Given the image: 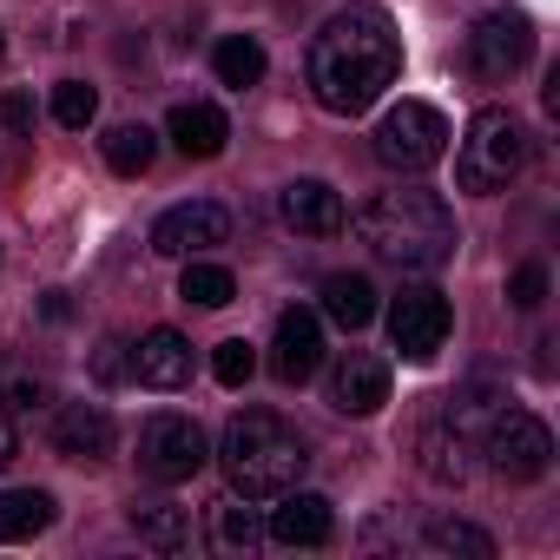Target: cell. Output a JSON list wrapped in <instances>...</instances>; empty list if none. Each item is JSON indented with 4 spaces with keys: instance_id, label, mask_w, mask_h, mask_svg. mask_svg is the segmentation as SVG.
<instances>
[{
    "instance_id": "cell-1",
    "label": "cell",
    "mask_w": 560,
    "mask_h": 560,
    "mask_svg": "<svg viewBox=\"0 0 560 560\" xmlns=\"http://www.w3.org/2000/svg\"><path fill=\"white\" fill-rule=\"evenodd\" d=\"M402 73V34L383 8H370V0H350V8H337L317 40H311V60H304V80L317 93L324 113L337 119H357L370 113Z\"/></svg>"
},
{
    "instance_id": "cell-2",
    "label": "cell",
    "mask_w": 560,
    "mask_h": 560,
    "mask_svg": "<svg viewBox=\"0 0 560 560\" xmlns=\"http://www.w3.org/2000/svg\"><path fill=\"white\" fill-rule=\"evenodd\" d=\"M357 237L370 244L376 264L402 270V277H429L455 257L462 231H455V211L442 191L429 185H396V191H376L363 211H357Z\"/></svg>"
},
{
    "instance_id": "cell-3",
    "label": "cell",
    "mask_w": 560,
    "mask_h": 560,
    "mask_svg": "<svg viewBox=\"0 0 560 560\" xmlns=\"http://www.w3.org/2000/svg\"><path fill=\"white\" fill-rule=\"evenodd\" d=\"M218 468L231 481V494H250V501H277L284 488L304 481L311 468V442L270 409H244L224 422L218 435Z\"/></svg>"
},
{
    "instance_id": "cell-4",
    "label": "cell",
    "mask_w": 560,
    "mask_h": 560,
    "mask_svg": "<svg viewBox=\"0 0 560 560\" xmlns=\"http://www.w3.org/2000/svg\"><path fill=\"white\" fill-rule=\"evenodd\" d=\"M527 165V126L508 113V106H481L462 132V152H455V185L468 198H494L521 178Z\"/></svg>"
},
{
    "instance_id": "cell-5",
    "label": "cell",
    "mask_w": 560,
    "mask_h": 560,
    "mask_svg": "<svg viewBox=\"0 0 560 560\" xmlns=\"http://www.w3.org/2000/svg\"><path fill=\"white\" fill-rule=\"evenodd\" d=\"M376 165L402 172V178H422L429 165H442L448 152V119L429 106V100H396L383 119H376Z\"/></svg>"
},
{
    "instance_id": "cell-6",
    "label": "cell",
    "mask_w": 560,
    "mask_h": 560,
    "mask_svg": "<svg viewBox=\"0 0 560 560\" xmlns=\"http://www.w3.org/2000/svg\"><path fill=\"white\" fill-rule=\"evenodd\" d=\"M481 455H488V468L508 475V481H540V475L553 468V435H547V422L527 416V409H494V416L481 422Z\"/></svg>"
},
{
    "instance_id": "cell-7",
    "label": "cell",
    "mask_w": 560,
    "mask_h": 560,
    "mask_svg": "<svg viewBox=\"0 0 560 560\" xmlns=\"http://www.w3.org/2000/svg\"><path fill=\"white\" fill-rule=\"evenodd\" d=\"M448 330H455V311L429 277H416V284H402L389 298V343L402 350V363H435Z\"/></svg>"
},
{
    "instance_id": "cell-8",
    "label": "cell",
    "mask_w": 560,
    "mask_h": 560,
    "mask_svg": "<svg viewBox=\"0 0 560 560\" xmlns=\"http://www.w3.org/2000/svg\"><path fill=\"white\" fill-rule=\"evenodd\" d=\"M205 462H211V442H205V429H198L191 416H152V422L139 429V468H145L152 481L178 488V481H191Z\"/></svg>"
},
{
    "instance_id": "cell-9",
    "label": "cell",
    "mask_w": 560,
    "mask_h": 560,
    "mask_svg": "<svg viewBox=\"0 0 560 560\" xmlns=\"http://www.w3.org/2000/svg\"><path fill=\"white\" fill-rule=\"evenodd\" d=\"M527 54H534V27H527V14H514V8L481 14L475 34H468V67H475V80H514V73L527 67Z\"/></svg>"
},
{
    "instance_id": "cell-10",
    "label": "cell",
    "mask_w": 560,
    "mask_h": 560,
    "mask_svg": "<svg viewBox=\"0 0 560 560\" xmlns=\"http://www.w3.org/2000/svg\"><path fill=\"white\" fill-rule=\"evenodd\" d=\"M218 244H231V211L211 205V198L172 205V211H159V224H152V250H159V257H205V250H218Z\"/></svg>"
},
{
    "instance_id": "cell-11",
    "label": "cell",
    "mask_w": 560,
    "mask_h": 560,
    "mask_svg": "<svg viewBox=\"0 0 560 560\" xmlns=\"http://www.w3.org/2000/svg\"><path fill=\"white\" fill-rule=\"evenodd\" d=\"M324 363V317L317 311H284L270 337V376L277 383H311Z\"/></svg>"
},
{
    "instance_id": "cell-12",
    "label": "cell",
    "mask_w": 560,
    "mask_h": 560,
    "mask_svg": "<svg viewBox=\"0 0 560 560\" xmlns=\"http://www.w3.org/2000/svg\"><path fill=\"white\" fill-rule=\"evenodd\" d=\"M389 402V363L376 350H343L330 370V409L343 416H376Z\"/></svg>"
},
{
    "instance_id": "cell-13",
    "label": "cell",
    "mask_w": 560,
    "mask_h": 560,
    "mask_svg": "<svg viewBox=\"0 0 560 560\" xmlns=\"http://www.w3.org/2000/svg\"><path fill=\"white\" fill-rule=\"evenodd\" d=\"M264 534L284 540V547H324L337 534V508L324 494H311V488H284L277 508H270V521H264Z\"/></svg>"
},
{
    "instance_id": "cell-14",
    "label": "cell",
    "mask_w": 560,
    "mask_h": 560,
    "mask_svg": "<svg viewBox=\"0 0 560 560\" xmlns=\"http://www.w3.org/2000/svg\"><path fill=\"white\" fill-rule=\"evenodd\" d=\"M191 370H198L191 337H178V330H165V324L132 343V383H139V389H185Z\"/></svg>"
},
{
    "instance_id": "cell-15",
    "label": "cell",
    "mask_w": 560,
    "mask_h": 560,
    "mask_svg": "<svg viewBox=\"0 0 560 560\" xmlns=\"http://www.w3.org/2000/svg\"><path fill=\"white\" fill-rule=\"evenodd\" d=\"M113 442H119V429H113V416H106L100 402H60V416H54V448H60L67 462H106Z\"/></svg>"
},
{
    "instance_id": "cell-16",
    "label": "cell",
    "mask_w": 560,
    "mask_h": 560,
    "mask_svg": "<svg viewBox=\"0 0 560 560\" xmlns=\"http://www.w3.org/2000/svg\"><path fill=\"white\" fill-rule=\"evenodd\" d=\"M277 211H284V224L304 231V237H337L343 231V198L324 178H291L277 191Z\"/></svg>"
},
{
    "instance_id": "cell-17",
    "label": "cell",
    "mask_w": 560,
    "mask_h": 560,
    "mask_svg": "<svg viewBox=\"0 0 560 560\" xmlns=\"http://www.w3.org/2000/svg\"><path fill=\"white\" fill-rule=\"evenodd\" d=\"M416 462H422V475H429V481L462 488V481L475 475V435H462V429L442 416V422H429V429L416 435Z\"/></svg>"
},
{
    "instance_id": "cell-18",
    "label": "cell",
    "mask_w": 560,
    "mask_h": 560,
    "mask_svg": "<svg viewBox=\"0 0 560 560\" xmlns=\"http://www.w3.org/2000/svg\"><path fill=\"white\" fill-rule=\"evenodd\" d=\"M165 139H172L185 159H218L224 139H231V119H224L211 100H178L172 119H165Z\"/></svg>"
},
{
    "instance_id": "cell-19",
    "label": "cell",
    "mask_w": 560,
    "mask_h": 560,
    "mask_svg": "<svg viewBox=\"0 0 560 560\" xmlns=\"http://www.w3.org/2000/svg\"><path fill=\"white\" fill-rule=\"evenodd\" d=\"M211 540L224 547V553H257L270 534H264V508L250 501V494H224V501H211Z\"/></svg>"
},
{
    "instance_id": "cell-20",
    "label": "cell",
    "mask_w": 560,
    "mask_h": 560,
    "mask_svg": "<svg viewBox=\"0 0 560 560\" xmlns=\"http://www.w3.org/2000/svg\"><path fill=\"white\" fill-rule=\"evenodd\" d=\"M132 534L152 553H185L191 547V508H178V501H139L132 508Z\"/></svg>"
},
{
    "instance_id": "cell-21",
    "label": "cell",
    "mask_w": 560,
    "mask_h": 560,
    "mask_svg": "<svg viewBox=\"0 0 560 560\" xmlns=\"http://www.w3.org/2000/svg\"><path fill=\"white\" fill-rule=\"evenodd\" d=\"M324 317L337 324V330H363L370 317H376V284L363 270H337V277H324Z\"/></svg>"
},
{
    "instance_id": "cell-22",
    "label": "cell",
    "mask_w": 560,
    "mask_h": 560,
    "mask_svg": "<svg viewBox=\"0 0 560 560\" xmlns=\"http://www.w3.org/2000/svg\"><path fill=\"white\" fill-rule=\"evenodd\" d=\"M422 553H442V560H494V534H481L475 521L435 514V521L422 527Z\"/></svg>"
},
{
    "instance_id": "cell-23",
    "label": "cell",
    "mask_w": 560,
    "mask_h": 560,
    "mask_svg": "<svg viewBox=\"0 0 560 560\" xmlns=\"http://www.w3.org/2000/svg\"><path fill=\"white\" fill-rule=\"evenodd\" d=\"M54 527V494L47 488H8L0 494V540H34Z\"/></svg>"
},
{
    "instance_id": "cell-24",
    "label": "cell",
    "mask_w": 560,
    "mask_h": 560,
    "mask_svg": "<svg viewBox=\"0 0 560 560\" xmlns=\"http://www.w3.org/2000/svg\"><path fill=\"white\" fill-rule=\"evenodd\" d=\"M211 73H218V86L244 93V86L264 80V47H257L250 34H224V40L211 47Z\"/></svg>"
},
{
    "instance_id": "cell-25",
    "label": "cell",
    "mask_w": 560,
    "mask_h": 560,
    "mask_svg": "<svg viewBox=\"0 0 560 560\" xmlns=\"http://www.w3.org/2000/svg\"><path fill=\"white\" fill-rule=\"evenodd\" d=\"M100 152H106V165H113L119 178H145L152 159H159V132H152V126H113V132L100 139Z\"/></svg>"
},
{
    "instance_id": "cell-26",
    "label": "cell",
    "mask_w": 560,
    "mask_h": 560,
    "mask_svg": "<svg viewBox=\"0 0 560 560\" xmlns=\"http://www.w3.org/2000/svg\"><path fill=\"white\" fill-rule=\"evenodd\" d=\"M178 298L198 304V311H224L237 298V277L224 264H205V257H185V277H178Z\"/></svg>"
},
{
    "instance_id": "cell-27",
    "label": "cell",
    "mask_w": 560,
    "mask_h": 560,
    "mask_svg": "<svg viewBox=\"0 0 560 560\" xmlns=\"http://www.w3.org/2000/svg\"><path fill=\"white\" fill-rule=\"evenodd\" d=\"M54 119H60L67 132H86V126L100 119V93H93L86 80H60V86H54Z\"/></svg>"
},
{
    "instance_id": "cell-28",
    "label": "cell",
    "mask_w": 560,
    "mask_h": 560,
    "mask_svg": "<svg viewBox=\"0 0 560 560\" xmlns=\"http://www.w3.org/2000/svg\"><path fill=\"white\" fill-rule=\"evenodd\" d=\"M211 376H218L224 389H244V383L257 376V350H250L244 337H224V343L211 350Z\"/></svg>"
},
{
    "instance_id": "cell-29",
    "label": "cell",
    "mask_w": 560,
    "mask_h": 560,
    "mask_svg": "<svg viewBox=\"0 0 560 560\" xmlns=\"http://www.w3.org/2000/svg\"><path fill=\"white\" fill-rule=\"evenodd\" d=\"M508 304H514V311H540V304H547V264H521V270L508 277Z\"/></svg>"
},
{
    "instance_id": "cell-30",
    "label": "cell",
    "mask_w": 560,
    "mask_h": 560,
    "mask_svg": "<svg viewBox=\"0 0 560 560\" xmlns=\"http://www.w3.org/2000/svg\"><path fill=\"white\" fill-rule=\"evenodd\" d=\"M93 376H100V383H119V376H132V343L106 337V343H100V357H93Z\"/></svg>"
},
{
    "instance_id": "cell-31",
    "label": "cell",
    "mask_w": 560,
    "mask_h": 560,
    "mask_svg": "<svg viewBox=\"0 0 560 560\" xmlns=\"http://www.w3.org/2000/svg\"><path fill=\"white\" fill-rule=\"evenodd\" d=\"M0 132H8V139H34V100L27 93L0 100Z\"/></svg>"
},
{
    "instance_id": "cell-32",
    "label": "cell",
    "mask_w": 560,
    "mask_h": 560,
    "mask_svg": "<svg viewBox=\"0 0 560 560\" xmlns=\"http://www.w3.org/2000/svg\"><path fill=\"white\" fill-rule=\"evenodd\" d=\"M14 455H21V435H14V402L0 396V468H8Z\"/></svg>"
},
{
    "instance_id": "cell-33",
    "label": "cell",
    "mask_w": 560,
    "mask_h": 560,
    "mask_svg": "<svg viewBox=\"0 0 560 560\" xmlns=\"http://www.w3.org/2000/svg\"><path fill=\"white\" fill-rule=\"evenodd\" d=\"M8 396H14V409H40V402H47V383H40V376H14Z\"/></svg>"
},
{
    "instance_id": "cell-34",
    "label": "cell",
    "mask_w": 560,
    "mask_h": 560,
    "mask_svg": "<svg viewBox=\"0 0 560 560\" xmlns=\"http://www.w3.org/2000/svg\"><path fill=\"white\" fill-rule=\"evenodd\" d=\"M0 54H8V40H0Z\"/></svg>"
}]
</instances>
